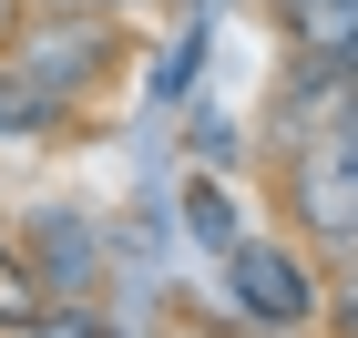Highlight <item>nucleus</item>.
I'll return each mask as SVG.
<instances>
[{
	"instance_id": "obj_10",
	"label": "nucleus",
	"mask_w": 358,
	"mask_h": 338,
	"mask_svg": "<svg viewBox=\"0 0 358 338\" xmlns=\"http://www.w3.org/2000/svg\"><path fill=\"white\" fill-rule=\"evenodd\" d=\"M31 338H92V308H72V318H41V308H31Z\"/></svg>"
},
{
	"instance_id": "obj_2",
	"label": "nucleus",
	"mask_w": 358,
	"mask_h": 338,
	"mask_svg": "<svg viewBox=\"0 0 358 338\" xmlns=\"http://www.w3.org/2000/svg\"><path fill=\"white\" fill-rule=\"evenodd\" d=\"M225 287H236V308L266 318V328H307V318L328 308V297H317V277H307V256L256 246V236H236V246H225Z\"/></svg>"
},
{
	"instance_id": "obj_7",
	"label": "nucleus",
	"mask_w": 358,
	"mask_h": 338,
	"mask_svg": "<svg viewBox=\"0 0 358 338\" xmlns=\"http://www.w3.org/2000/svg\"><path fill=\"white\" fill-rule=\"evenodd\" d=\"M31 308H52V287L31 277L21 246H0V328H31Z\"/></svg>"
},
{
	"instance_id": "obj_6",
	"label": "nucleus",
	"mask_w": 358,
	"mask_h": 338,
	"mask_svg": "<svg viewBox=\"0 0 358 338\" xmlns=\"http://www.w3.org/2000/svg\"><path fill=\"white\" fill-rule=\"evenodd\" d=\"M62 123H72V113H62L52 92H31L21 72L0 62V134H62Z\"/></svg>"
},
{
	"instance_id": "obj_11",
	"label": "nucleus",
	"mask_w": 358,
	"mask_h": 338,
	"mask_svg": "<svg viewBox=\"0 0 358 338\" xmlns=\"http://www.w3.org/2000/svg\"><path fill=\"white\" fill-rule=\"evenodd\" d=\"M52 10H103V21H123L134 0H52Z\"/></svg>"
},
{
	"instance_id": "obj_8",
	"label": "nucleus",
	"mask_w": 358,
	"mask_h": 338,
	"mask_svg": "<svg viewBox=\"0 0 358 338\" xmlns=\"http://www.w3.org/2000/svg\"><path fill=\"white\" fill-rule=\"evenodd\" d=\"M317 143H328V164H338V174L358 185V92H348V103L328 113V134H317Z\"/></svg>"
},
{
	"instance_id": "obj_5",
	"label": "nucleus",
	"mask_w": 358,
	"mask_h": 338,
	"mask_svg": "<svg viewBox=\"0 0 358 338\" xmlns=\"http://www.w3.org/2000/svg\"><path fill=\"white\" fill-rule=\"evenodd\" d=\"M276 21L297 52H328V62H358V0H276Z\"/></svg>"
},
{
	"instance_id": "obj_1",
	"label": "nucleus",
	"mask_w": 358,
	"mask_h": 338,
	"mask_svg": "<svg viewBox=\"0 0 358 338\" xmlns=\"http://www.w3.org/2000/svg\"><path fill=\"white\" fill-rule=\"evenodd\" d=\"M10 72L72 113V103L113 72V21H103V10H52V0H41V10L10 31Z\"/></svg>"
},
{
	"instance_id": "obj_3",
	"label": "nucleus",
	"mask_w": 358,
	"mask_h": 338,
	"mask_svg": "<svg viewBox=\"0 0 358 338\" xmlns=\"http://www.w3.org/2000/svg\"><path fill=\"white\" fill-rule=\"evenodd\" d=\"M287 216L307 225V246H328V256L358 246V185L328 164V143H317V134L287 154Z\"/></svg>"
},
{
	"instance_id": "obj_9",
	"label": "nucleus",
	"mask_w": 358,
	"mask_h": 338,
	"mask_svg": "<svg viewBox=\"0 0 358 338\" xmlns=\"http://www.w3.org/2000/svg\"><path fill=\"white\" fill-rule=\"evenodd\" d=\"M194 236H205V246H236V225H225V195H215V185H194Z\"/></svg>"
},
{
	"instance_id": "obj_12",
	"label": "nucleus",
	"mask_w": 358,
	"mask_h": 338,
	"mask_svg": "<svg viewBox=\"0 0 358 338\" xmlns=\"http://www.w3.org/2000/svg\"><path fill=\"white\" fill-rule=\"evenodd\" d=\"M328 308H338V338H358V287H348V297H328Z\"/></svg>"
},
{
	"instance_id": "obj_4",
	"label": "nucleus",
	"mask_w": 358,
	"mask_h": 338,
	"mask_svg": "<svg viewBox=\"0 0 358 338\" xmlns=\"http://www.w3.org/2000/svg\"><path fill=\"white\" fill-rule=\"evenodd\" d=\"M21 256H31V277L62 287V297H83V287L103 277V246L83 236V216H41V225L21 236Z\"/></svg>"
}]
</instances>
